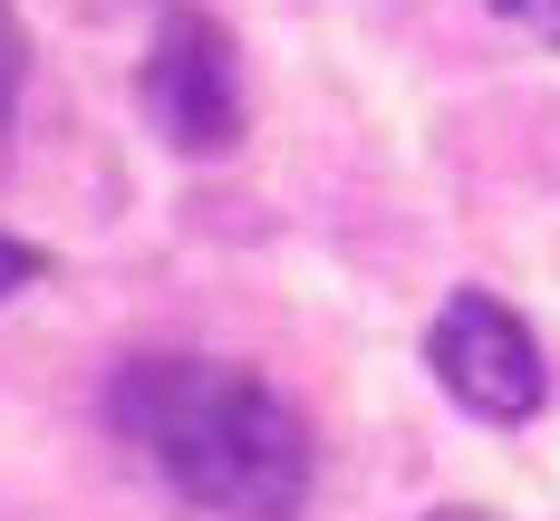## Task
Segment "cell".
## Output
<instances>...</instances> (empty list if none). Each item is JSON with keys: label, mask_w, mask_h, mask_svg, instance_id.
I'll return each instance as SVG.
<instances>
[{"label": "cell", "mask_w": 560, "mask_h": 521, "mask_svg": "<svg viewBox=\"0 0 560 521\" xmlns=\"http://www.w3.org/2000/svg\"><path fill=\"white\" fill-rule=\"evenodd\" d=\"M20 87H30V29H20V10L0 0V135H10V116H20Z\"/></svg>", "instance_id": "cell-4"}, {"label": "cell", "mask_w": 560, "mask_h": 521, "mask_svg": "<svg viewBox=\"0 0 560 521\" xmlns=\"http://www.w3.org/2000/svg\"><path fill=\"white\" fill-rule=\"evenodd\" d=\"M107 425L165 473L194 521H300L310 512V425L271 377L232 357H116Z\"/></svg>", "instance_id": "cell-1"}, {"label": "cell", "mask_w": 560, "mask_h": 521, "mask_svg": "<svg viewBox=\"0 0 560 521\" xmlns=\"http://www.w3.org/2000/svg\"><path fill=\"white\" fill-rule=\"evenodd\" d=\"M39 271H49V261H39V251H30L20 232H0V309H10V299H20L30 281H39Z\"/></svg>", "instance_id": "cell-5"}, {"label": "cell", "mask_w": 560, "mask_h": 521, "mask_svg": "<svg viewBox=\"0 0 560 521\" xmlns=\"http://www.w3.org/2000/svg\"><path fill=\"white\" fill-rule=\"evenodd\" d=\"M145 126L165 135L174 155H232L242 126H252V97H242V49L213 10H165L155 39H145Z\"/></svg>", "instance_id": "cell-2"}, {"label": "cell", "mask_w": 560, "mask_h": 521, "mask_svg": "<svg viewBox=\"0 0 560 521\" xmlns=\"http://www.w3.org/2000/svg\"><path fill=\"white\" fill-rule=\"evenodd\" d=\"M425 521H493V512H425Z\"/></svg>", "instance_id": "cell-7"}, {"label": "cell", "mask_w": 560, "mask_h": 521, "mask_svg": "<svg viewBox=\"0 0 560 521\" xmlns=\"http://www.w3.org/2000/svg\"><path fill=\"white\" fill-rule=\"evenodd\" d=\"M493 10H503L512 29H532L541 49H560V0H493Z\"/></svg>", "instance_id": "cell-6"}, {"label": "cell", "mask_w": 560, "mask_h": 521, "mask_svg": "<svg viewBox=\"0 0 560 521\" xmlns=\"http://www.w3.org/2000/svg\"><path fill=\"white\" fill-rule=\"evenodd\" d=\"M425 367H435V387H445L464 415H483V425H522V415H541V396H551L541 339L512 319L493 289H454L445 309H435Z\"/></svg>", "instance_id": "cell-3"}]
</instances>
